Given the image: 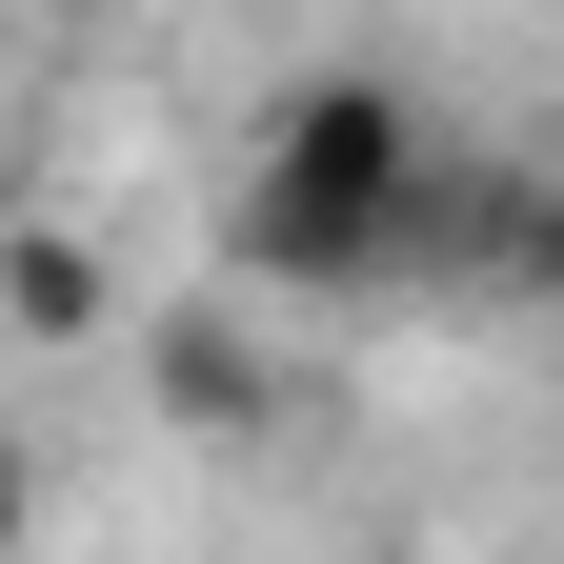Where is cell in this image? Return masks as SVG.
<instances>
[{
    "label": "cell",
    "mask_w": 564,
    "mask_h": 564,
    "mask_svg": "<svg viewBox=\"0 0 564 564\" xmlns=\"http://www.w3.org/2000/svg\"><path fill=\"white\" fill-rule=\"evenodd\" d=\"M162 423H182V444H262V423H282V364L242 343V303H182L162 323Z\"/></svg>",
    "instance_id": "cell-2"
},
{
    "label": "cell",
    "mask_w": 564,
    "mask_h": 564,
    "mask_svg": "<svg viewBox=\"0 0 564 564\" xmlns=\"http://www.w3.org/2000/svg\"><path fill=\"white\" fill-rule=\"evenodd\" d=\"M0 564H21V444H0Z\"/></svg>",
    "instance_id": "cell-4"
},
{
    "label": "cell",
    "mask_w": 564,
    "mask_h": 564,
    "mask_svg": "<svg viewBox=\"0 0 564 564\" xmlns=\"http://www.w3.org/2000/svg\"><path fill=\"white\" fill-rule=\"evenodd\" d=\"M0 323H21V343H82V323H121V262L101 242H0Z\"/></svg>",
    "instance_id": "cell-3"
},
{
    "label": "cell",
    "mask_w": 564,
    "mask_h": 564,
    "mask_svg": "<svg viewBox=\"0 0 564 564\" xmlns=\"http://www.w3.org/2000/svg\"><path fill=\"white\" fill-rule=\"evenodd\" d=\"M444 162V101H403L383 61H323L242 121V182H223V262L282 282V303H364L403 282V202Z\"/></svg>",
    "instance_id": "cell-1"
}]
</instances>
